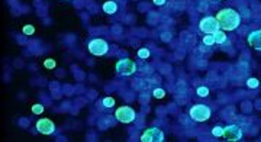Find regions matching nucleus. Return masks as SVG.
Masks as SVG:
<instances>
[{
  "instance_id": "1",
  "label": "nucleus",
  "mask_w": 261,
  "mask_h": 142,
  "mask_svg": "<svg viewBox=\"0 0 261 142\" xmlns=\"http://www.w3.org/2000/svg\"><path fill=\"white\" fill-rule=\"evenodd\" d=\"M216 21L222 31H235L241 25V15L236 10L226 8L216 13Z\"/></svg>"
},
{
  "instance_id": "2",
  "label": "nucleus",
  "mask_w": 261,
  "mask_h": 142,
  "mask_svg": "<svg viewBox=\"0 0 261 142\" xmlns=\"http://www.w3.org/2000/svg\"><path fill=\"white\" fill-rule=\"evenodd\" d=\"M87 49L91 55L94 57H103L107 54L109 51V44L104 41V39H100V38H94L89 42L87 45Z\"/></svg>"
},
{
  "instance_id": "3",
  "label": "nucleus",
  "mask_w": 261,
  "mask_h": 142,
  "mask_svg": "<svg viewBox=\"0 0 261 142\" xmlns=\"http://www.w3.org/2000/svg\"><path fill=\"white\" fill-rule=\"evenodd\" d=\"M210 115H212V112L206 104H194L189 110V116L196 122H205L210 117Z\"/></svg>"
},
{
  "instance_id": "4",
  "label": "nucleus",
  "mask_w": 261,
  "mask_h": 142,
  "mask_svg": "<svg viewBox=\"0 0 261 142\" xmlns=\"http://www.w3.org/2000/svg\"><path fill=\"white\" fill-rule=\"evenodd\" d=\"M116 73L119 75H132L137 73V64L130 58H123L116 62Z\"/></svg>"
},
{
  "instance_id": "5",
  "label": "nucleus",
  "mask_w": 261,
  "mask_h": 142,
  "mask_svg": "<svg viewBox=\"0 0 261 142\" xmlns=\"http://www.w3.org/2000/svg\"><path fill=\"white\" fill-rule=\"evenodd\" d=\"M115 117L117 122H122V123H130V122H135V117H137V113L132 107L129 106H122L116 110L115 113Z\"/></svg>"
},
{
  "instance_id": "6",
  "label": "nucleus",
  "mask_w": 261,
  "mask_h": 142,
  "mask_svg": "<svg viewBox=\"0 0 261 142\" xmlns=\"http://www.w3.org/2000/svg\"><path fill=\"white\" fill-rule=\"evenodd\" d=\"M199 29H200L203 34L212 35V34H215L216 31H219L220 26H219L216 18H213V16H206V18H203V19L199 22Z\"/></svg>"
},
{
  "instance_id": "7",
  "label": "nucleus",
  "mask_w": 261,
  "mask_h": 142,
  "mask_svg": "<svg viewBox=\"0 0 261 142\" xmlns=\"http://www.w3.org/2000/svg\"><path fill=\"white\" fill-rule=\"evenodd\" d=\"M139 141H142V142H163L164 141V132L158 128H148L141 135Z\"/></svg>"
},
{
  "instance_id": "8",
  "label": "nucleus",
  "mask_w": 261,
  "mask_h": 142,
  "mask_svg": "<svg viewBox=\"0 0 261 142\" xmlns=\"http://www.w3.org/2000/svg\"><path fill=\"white\" fill-rule=\"evenodd\" d=\"M223 138L229 142L241 141L242 139V129L238 125H229L223 128Z\"/></svg>"
},
{
  "instance_id": "9",
  "label": "nucleus",
  "mask_w": 261,
  "mask_h": 142,
  "mask_svg": "<svg viewBox=\"0 0 261 142\" xmlns=\"http://www.w3.org/2000/svg\"><path fill=\"white\" fill-rule=\"evenodd\" d=\"M36 130L41 132L42 135H52L55 132V125L52 120L47 119V117H42L36 122Z\"/></svg>"
},
{
  "instance_id": "10",
  "label": "nucleus",
  "mask_w": 261,
  "mask_h": 142,
  "mask_svg": "<svg viewBox=\"0 0 261 142\" xmlns=\"http://www.w3.org/2000/svg\"><path fill=\"white\" fill-rule=\"evenodd\" d=\"M248 44L252 48L261 51V31H252L248 35Z\"/></svg>"
},
{
  "instance_id": "11",
  "label": "nucleus",
  "mask_w": 261,
  "mask_h": 142,
  "mask_svg": "<svg viewBox=\"0 0 261 142\" xmlns=\"http://www.w3.org/2000/svg\"><path fill=\"white\" fill-rule=\"evenodd\" d=\"M116 119V117H115ZM115 119L113 117H110V116H107V115H103L99 120H97V126H99V129H107V128H110V126H113L115 125Z\"/></svg>"
},
{
  "instance_id": "12",
  "label": "nucleus",
  "mask_w": 261,
  "mask_h": 142,
  "mask_svg": "<svg viewBox=\"0 0 261 142\" xmlns=\"http://www.w3.org/2000/svg\"><path fill=\"white\" fill-rule=\"evenodd\" d=\"M103 12H106L107 15H115L117 12V3L115 0H109V2L103 3Z\"/></svg>"
},
{
  "instance_id": "13",
  "label": "nucleus",
  "mask_w": 261,
  "mask_h": 142,
  "mask_svg": "<svg viewBox=\"0 0 261 142\" xmlns=\"http://www.w3.org/2000/svg\"><path fill=\"white\" fill-rule=\"evenodd\" d=\"M213 38H215V42H216V44H223V42L226 41V34H225V31L219 29V31H216V32L213 34Z\"/></svg>"
},
{
  "instance_id": "14",
  "label": "nucleus",
  "mask_w": 261,
  "mask_h": 142,
  "mask_svg": "<svg viewBox=\"0 0 261 142\" xmlns=\"http://www.w3.org/2000/svg\"><path fill=\"white\" fill-rule=\"evenodd\" d=\"M147 19H148V23L150 25H157L158 23V15H157V12H148V15H147Z\"/></svg>"
},
{
  "instance_id": "15",
  "label": "nucleus",
  "mask_w": 261,
  "mask_h": 142,
  "mask_svg": "<svg viewBox=\"0 0 261 142\" xmlns=\"http://www.w3.org/2000/svg\"><path fill=\"white\" fill-rule=\"evenodd\" d=\"M150 55H151V52H150L148 48H141V49L138 51V57H139L142 61H145L147 58H150Z\"/></svg>"
},
{
  "instance_id": "16",
  "label": "nucleus",
  "mask_w": 261,
  "mask_h": 142,
  "mask_svg": "<svg viewBox=\"0 0 261 142\" xmlns=\"http://www.w3.org/2000/svg\"><path fill=\"white\" fill-rule=\"evenodd\" d=\"M135 125H137L138 129L144 128V125H145V116H144V113H141V115H138V116L135 117Z\"/></svg>"
},
{
  "instance_id": "17",
  "label": "nucleus",
  "mask_w": 261,
  "mask_h": 142,
  "mask_svg": "<svg viewBox=\"0 0 261 142\" xmlns=\"http://www.w3.org/2000/svg\"><path fill=\"white\" fill-rule=\"evenodd\" d=\"M152 96H154L155 99H164V97H166V91H164L163 88H154V90H152Z\"/></svg>"
},
{
  "instance_id": "18",
  "label": "nucleus",
  "mask_w": 261,
  "mask_h": 142,
  "mask_svg": "<svg viewBox=\"0 0 261 142\" xmlns=\"http://www.w3.org/2000/svg\"><path fill=\"white\" fill-rule=\"evenodd\" d=\"M42 112H44V104L42 103H36V104L32 106V113L34 115H41Z\"/></svg>"
},
{
  "instance_id": "19",
  "label": "nucleus",
  "mask_w": 261,
  "mask_h": 142,
  "mask_svg": "<svg viewBox=\"0 0 261 142\" xmlns=\"http://www.w3.org/2000/svg\"><path fill=\"white\" fill-rule=\"evenodd\" d=\"M203 44H205V45H207V47H212V45L215 44L213 34H212V35H206V36H203Z\"/></svg>"
},
{
  "instance_id": "20",
  "label": "nucleus",
  "mask_w": 261,
  "mask_h": 142,
  "mask_svg": "<svg viewBox=\"0 0 261 142\" xmlns=\"http://www.w3.org/2000/svg\"><path fill=\"white\" fill-rule=\"evenodd\" d=\"M55 65H57V62H55L52 58H47V60L44 61V67H45V68H48V70L55 68Z\"/></svg>"
},
{
  "instance_id": "21",
  "label": "nucleus",
  "mask_w": 261,
  "mask_h": 142,
  "mask_svg": "<svg viewBox=\"0 0 261 142\" xmlns=\"http://www.w3.org/2000/svg\"><path fill=\"white\" fill-rule=\"evenodd\" d=\"M247 86H248L249 88H257V87L260 86V81H258L257 78H248V81H247Z\"/></svg>"
},
{
  "instance_id": "22",
  "label": "nucleus",
  "mask_w": 261,
  "mask_h": 142,
  "mask_svg": "<svg viewBox=\"0 0 261 142\" xmlns=\"http://www.w3.org/2000/svg\"><path fill=\"white\" fill-rule=\"evenodd\" d=\"M102 102H103V106H104V107H113V106H115V99H113V97H106V99H103Z\"/></svg>"
},
{
  "instance_id": "23",
  "label": "nucleus",
  "mask_w": 261,
  "mask_h": 142,
  "mask_svg": "<svg viewBox=\"0 0 261 142\" xmlns=\"http://www.w3.org/2000/svg\"><path fill=\"white\" fill-rule=\"evenodd\" d=\"M22 31H23V34H25V35H28V36L35 34V28H34L32 25H26V26H23V29H22Z\"/></svg>"
},
{
  "instance_id": "24",
  "label": "nucleus",
  "mask_w": 261,
  "mask_h": 142,
  "mask_svg": "<svg viewBox=\"0 0 261 142\" xmlns=\"http://www.w3.org/2000/svg\"><path fill=\"white\" fill-rule=\"evenodd\" d=\"M148 100H150V94L145 93V91H142V93L139 94V102H141V104H147Z\"/></svg>"
},
{
  "instance_id": "25",
  "label": "nucleus",
  "mask_w": 261,
  "mask_h": 142,
  "mask_svg": "<svg viewBox=\"0 0 261 142\" xmlns=\"http://www.w3.org/2000/svg\"><path fill=\"white\" fill-rule=\"evenodd\" d=\"M49 88H51V93H58V91H63V90H60V84H58V81H52V83L49 84Z\"/></svg>"
},
{
  "instance_id": "26",
  "label": "nucleus",
  "mask_w": 261,
  "mask_h": 142,
  "mask_svg": "<svg viewBox=\"0 0 261 142\" xmlns=\"http://www.w3.org/2000/svg\"><path fill=\"white\" fill-rule=\"evenodd\" d=\"M197 94H199L200 97H206V96L209 94V88H207V87H199V88H197Z\"/></svg>"
},
{
  "instance_id": "27",
  "label": "nucleus",
  "mask_w": 261,
  "mask_h": 142,
  "mask_svg": "<svg viewBox=\"0 0 261 142\" xmlns=\"http://www.w3.org/2000/svg\"><path fill=\"white\" fill-rule=\"evenodd\" d=\"M212 133H213L215 136H223V128H220V126H215V128L212 129Z\"/></svg>"
},
{
  "instance_id": "28",
  "label": "nucleus",
  "mask_w": 261,
  "mask_h": 142,
  "mask_svg": "<svg viewBox=\"0 0 261 142\" xmlns=\"http://www.w3.org/2000/svg\"><path fill=\"white\" fill-rule=\"evenodd\" d=\"M160 38H161V41H163V42H170L173 36H171V34H170V32H163Z\"/></svg>"
},
{
  "instance_id": "29",
  "label": "nucleus",
  "mask_w": 261,
  "mask_h": 142,
  "mask_svg": "<svg viewBox=\"0 0 261 142\" xmlns=\"http://www.w3.org/2000/svg\"><path fill=\"white\" fill-rule=\"evenodd\" d=\"M26 36H28V35H18V36H16V41H18L19 44H22V45H26V44H29V41L26 39Z\"/></svg>"
},
{
  "instance_id": "30",
  "label": "nucleus",
  "mask_w": 261,
  "mask_h": 142,
  "mask_svg": "<svg viewBox=\"0 0 261 142\" xmlns=\"http://www.w3.org/2000/svg\"><path fill=\"white\" fill-rule=\"evenodd\" d=\"M63 91H64V94L70 96V94H73V93H74V87H73V86H68V84H65V86L63 87Z\"/></svg>"
},
{
  "instance_id": "31",
  "label": "nucleus",
  "mask_w": 261,
  "mask_h": 142,
  "mask_svg": "<svg viewBox=\"0 0 261 142\" xmlns=\"http://www.w3.org/2000/svg\"><path fill=\"white\" fill-rule=\"evenodd\" d=\"M18 123H19L22 128H28V126H29V123H31V120H29V119H26V117H21V119L18 120Z\"/></svg>"
},
{
  "instance_id": "32",
  "label": "nucleus",
  "mask_w": 261,
  "mask_h": 142,
  "mask_svg": "<svg viewBox=\"0 0 261 142\" xmlns=\"http://www.w3.org/2000/svg\"><path fill=\"white\" fill-rule=\"evenodd\" d=\"M110 31H112L115 35H120V34H122V26H120V25H115V26L110 28Z\"/></svg>"
},
{
  "instance_id": "33",
  "label": "nucleus",
  "mask_w": 261,
  "mask_h": 142,
  "mask_svg": "<svg viewBox=\"0 0 261 142\" xmlns=\"http://www.w3.org/2000/svg\"><path fill=\"white\" fill-rule=\"evenodd\" d=\"M138 10H139V12H142V10H150V5H148V3H139Z\"/></svg>"
},
{
  "instance_id": "34",
  "label": "nucleus",
  "mask_w": 261,
  "mask_h": 142,
  "mask_svg": "<svg viewBox=\"0 0 261 142\" xmlns=\"http://www.w3.org/2000/svg\"><path fill=\"white\" fill-rule=\"evenodd\" d=\"M151 83L152 84H160L161 83V77L160 75H152L151 77Z\"/></svg>"
},
{
  "instance_id": "35",
  "label": "nucleus",
  "mask_w": 261,
  "mask_h": 142,
  "mask_svg": "<svg viewBox=\"0 0 261 142\" xmlns=\"http://www.w3.org/2000/svg\"><path fill=\"white\" fill-rule=\"evenodd\" d=\"M160 68H161V73H163V74H167V73H170V65H167V64H163Z\"/></svg>"
},
{
  "instance_id": "36",
  "label": "nucleus",
  "mask_w": 261,
  "mask_h": 142,
  "mask_svg": "<svg viewBox=\"0 0 261 142\" xmlns=\"http://www.w3.org/2000/svg\"><path fill=\"white\" fill-rule=\"evenodd\" d=\"M83 5H84V0H76V2H74V6L78 8V9L83 8Z\"/></svg>"
},
{
  "instance_id": "37",
  "label": "nucleus",
  "mask_w": 261,
  "mask_h": 142,
  "mask_svg": "<svg viewBox=\"0 0 261 142\" xmlns=\"http://www.w3.org/2000/svg\"><path fill=\"white\" fill-rule=\"evenodd\" d=\"M142 107H141V110H142V113H148L150 112V107H148V103L147 104H141Z\"/></svg>"
},
{
  "instance_id": "38",
  "label": "nucleus",
  "mask_w": 261,
  "mask_h": 142,
  "mask_svg": "<svg viewBox=\"0 0 261 142\" xmlns=\"http://www.w3.org/2000/svg\"><path fill=\"white\" fill-rule=\"evenodd\" d=\"M71 107V103L70 102H65V103H63V110H68Z\"/></svg>"
},
{
  "instance_id": "39",
  "label": "nucleus",
  "mask_w": 261,
  "mask_h": 142,
  "mask_svg": "<svg viewBox=\"0 0 261 142\" xmlns=\"http://www.w3.org/2000/svg\"><path fill=\"white\" fill-rule=\"evenodd\" d=\"M152 2H154L155 5H158V6H163V5H166V0H152Z\"/></svg>"
},
{
  "instance_id": "40",
  "label": "nucleus",
  "mask_w": 261,
  "mask_h": 142,
  "mask_svg": "<svg viewBox=\"0 0 261 142\" xmlns=\"http://www.w3.org/2000/svg\"><path fill=\"white\" fill-rule=\"evenodd\" d=\"M96 97V91L94 90H90L89 91V99H94Z\"/></svg>"
},
{
  "instance_id": "41",
  "label": "nucleus",
  "mask_w": 261,
  "mask_h": 142,
  "mask_svg": "<svg viewBox=\"0 0 261 142\" xmlns=\"http://www.w3.org/2000/svg\"><path fill=\"white\" fill-rule=\"evenodd\" d=\"M57 75H58V77H63V75H65V71L60 70V71H57Z\"/></svg>"
},
{
  "instance_id": "42",
  "label": "nucleus",
  "mask_w": 261,
  "mask_h": 142,
  "mask_svg": "<svg viewBox=\"0 0 261 142\" xmlns=\"http://www.w3.org/2000/svg\"><path fill=\"white\" fill-rule=\"evenodd\" d=\"M116 2H120V3H123V5H125V3H126V0H116Z\"/></svg>"
},
{
  "instance_id": "43",
  "label": "nucleus",
  "mask_w": 261,
  "mask_h": 142,
  "mask_svg": "<svg viewBox=\"0 0 261 142\" xmlns=\"http://www.w3.org/2000/svg\"><path fill=\"white\" fill-rule=\"evenodd\" d=\"M137 2H138V0H137Z\"/></svg>"
}]
</instances>
